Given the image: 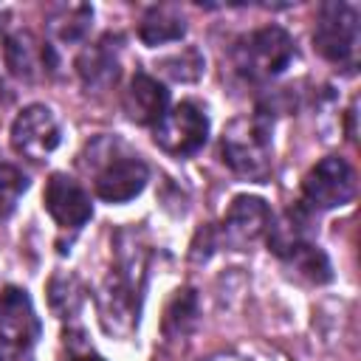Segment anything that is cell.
Wrapping results in <instances>:
<instances>
[{
  "mask_svg": "<svg viewBox=\"0 0 361 361\" xmlns=\"http://www.w3.org/2000/svg\"><path fill=\"white\" fill-rule=\"evenodd\" d=\"M79 164L87 172H93V189L107 203L133 200L135 195H141V189L147 186V178H149L144 158L130 152L127 144L113 135L93 138L85 147Z\"/></svg>",
  "mask_w": 361,
  "mask_h": 361,
  "instance_id": "cell-2",
  "label": "cell"
},
{
  "mask_svg": "<svg viewBox=\"0 0 361 361\" xmlns=\"http://www.w3.org/2000/svg\"><path fill=\"white\" fill-rule=\"evenodd\" d=\"M39 336L31 299L23 288L0 293V361H31V347Z\"/></svg>",
  "mask_w": 361,
  "mask_h": 361,
  "instance_id": "cell-6",
  "label": "cell"
},
{
  "mask_svg": "<svg viewBox=\"0 0 361 361\" xmlns=\"http://www.w3.org/2000/svg\"><path fill=\"white\" fill-rule=\"evenodd\" d=\"M62 141V124L48 104H28L11 124V149L28 161H45Z\"/></svg>",
  "mask_w": 361,
  "mask_h": 361,
  "instance_id": "cell-9",
  "label": "cell"
},
{
  "mask_svg": "<svg viewBox=\"0 0 361 361\" xmlns=\"http://www.w3.org/2000/svg\"><path fill=\"white\" fill-rule=\"evenodd\" d=\"M147 251L135 228L116 234V268L107 274L99 290V313L110 333H130L138 313V293L144 285Z\"/></svg>",
  "mask_w": 361,
  "mask_h": 361,
  "instance_id": "cell-1",
  "label": "cell"
},
{
  "mask_svg": "<svg viewBox=\"0 0 361 361\" xmlns=\"http://www.w3.org/2000/svg\"><path fill=\"white\" fill-rule=\"evenodd\" d=\"M73 361H104V358L96 355V353H85V355H79V358H73Z\"/></svg>",
  "mask_w": 361,
  "mask_h": 361,
  "instance_id": "cell-22",
  "label": "cell"
},
{
  "mask_svg": "<svg viewBox=\"0 0 361 361\" xmlns=\"http://www.w3.org/2000/svg\"><path fill=\"white\" fill-rule=\"evenodd\" d=\"M313 45L327 62L353 65L358 54V8L341 0L322 3L313 28Z\"/></svg>",
  "mask_w": 361,
  "mask_h": 361,
  "instance_id": "cell-5",
  "label": "cell"
},
{
  "mask_svg": "<svg viewBox=\"0 0 361 361\" xmlns=\"http://www.w3.org/2000/svg\"><path fill=\"white\" fill-rule=\"evenodd\" d=\"M6 65L17 79H34L39 71H56V56L51 45H39L31 31H14L6 37Z\"/></svg>",
  "mask_w": 361,
  "mask_h": 361,
  "instance_id": "cell-14",
  "label": "cell"
},
{
  "mask_svg": "<svg viewBox=\"0 0 361 361\" xmlns=\"http://www.w3.org/2000/svg\"><path fill=\"white\" fill-rule=\"evenodd\" d=\"M48 299H51V307H54L59 316L76 313L79 299H82L79 282H76L71 274H56V276L51 279V285H48Z\"/></svg>",
  "mask_w": 361,
  "mask_h": 361,
  "instance_id": "cell-21",
  "label": "cell"
},
{
  "mask_svg": "<svg viewBox=\"0 0 361 361\" xmlns=\"http://www.w3.org/2000/svg\"><path fill=\"white\" fill-rule=\"evenodd\" d=\"M271 226V209L262 197L257 195H237L231 200V206L223 214V240L234 248L251 245L254 240H259Z\"/></svg>",
  "mask_w": 361,
  "mask_h": 361,
  "instance_id": "cell-12",
  "label": "cell"
},
{
  "mask_svg": "<svg viewBox=\"0 0 361 361\" xmlns=\"http://www.w3.org/2000/svg\"><path fill=\"white\" fill-rule=\"evenodd\" d=\"M183 34H186V23H183L180 11H175L172 6H152V8H147V14L138 23V37L149 48L178 42Z\"/></svg>",
  "mask_w": 361,
  "mask_h": 361,
  "instance_id": "cell-17",
  "label": "cell"
},
{
  "mask_svg": "<svg viewBox=\"0 0 361 361\" xmlns=\"http://www.w3.org/2000/svg\"><path fill=\"white\" fill-rule=\"evenodd\" d=\"M279 257H282L299 276H305V279L313 282V285H324V282L333 279V268H330L327 254H324L319 245H313L307 237L290 243L288 248H282Z\"/></svg>",
  "mask_w": 361,
  "mask_h": 361,
  "instance_id": "cell-15",
  "label": "cell"
},
{
  "mask_svg": "<svg viewBox=\"0 0 361 361\" xmlns=\"http://www.w3.org/2000/svg\"><path fill=\"white\" fill-rule=\"evenodd\" d=\"M231 56H234V68L243 79L268 82V79L285 73V68L296 56V48L285 28L262 25V28L245 34L243 39H237Z\"/></svg>",
  "mask_w": 361,
  "mask_h": 361,
  "instance_id": "cell-4",
  "label": "cell"
},
{
  "mask_svg": "<svg viewBox=\"0 0 361 361\" xmlns=\"http://www.w3.org/2000/svg\"><path fill=\"white\" fill-rule=\"evenodd\" d=\"M158 68H161V73H166L172 82H195V79L203 73V56H200V51H197L195 45H186V48H180L178 54L161 59Z\"/></svg>",
  "mask_w": 361,
  "mask_h": 361,
  "instance_id": "cell-19",
  "label": "cell"
},
{
  "mask_svg": "<svg viewBox=\"0 0 361 361\" xmlns=\"http://www.w3.org/2000/svg\"><path fill=\"white\" fill-rule=\"evenodd\" d=\"M355 189H358L355 169L344 158L327 155L307 169V175L302 180V203H307L316 212L341 209V206L353 203Z\"/></svg>",
  "mask_w": 361,
  "mask_h": 361,
  "instance_id": "cell-7",
  "label": "cell"
},
{
  "mask_svg": "<svg viewBox=\"0 0 361 361\" xmlns=\"http://www.w3.org/2000/svg\"><path fill=\"white\" fill-rule=\"evenodd\" d=\"M93 23V8L85 3H62L56 8H51L48 14V34L56 42H82L90 31Z\"/></svg>",
  "mask_w": 361,
  "mask_h": 361,
  "instance_id": "cell-16",
  "label": "cell"
},
{
  "mask_svg": "<svg viewBox=\"0 0 361 361\" xmlns=\"http://www.w3.org/2000/svg\"><path fill=\"white\" fill-rule=\"evenodd\" d=\"M28 189V178L14 164H0V220H8Z\"/></svg>",
  "mask_w": 361,
  "mask_h": 361,
  "instance_id": "cell-20",
  "label": "cell"
},
{
  "mask_svg": "<svg viewBox=\"0 0 361 361\" xmlns=\"http://www.w3.org/2000/svg\"><path fill=\"white\" fill-rule=\"evenodd\" d=\"M220 158L223 164L254 183H265L274 169L271 149V118L265 110L234 118L220 135Z\"/></svg>",
  "mask_w": 361,
  "mask_h": 361,
  "instance_id": "cell-3",
  "label": "cell"
},
{
  "mask_svg": "<svg viewBox=\"0 0 361 361\" xmlns=\"http://www.w3.org/2000/svg\"><path fill=\"white\" fill-rule=\"evenodd\" d=\"M121 104H124V113L130 121L144 124V127H155L169 107V90L155 76L138 71L130 79Z\"/></svg>",
  "mask_w": 361,
  "mask_h": 361,
  "instance_id": "cell-13",
  "label": "cell"
},
{
  "mask_svg": "<svg viewBox=\"0 0 361 361\" xmlns=\"http://www.w3.org/2000/svg\"><path fill=\"white\" fill-rule=\"evenodd\" d=\"M76 73L85 90L104 93L110 90L121 76V56H118V37L104 34L93 45L82 48L76 56Z\"/></svg>",
  "mask_w": 361,
  "mask_h": 361,
  "instance_id": "cell-11",
  "label": "cell"
},
{
  "mask_svg": "<svg viewBox=\"0 0 361 361\" xmlns=\"http://www.w3.org/2000/svg\"><path fill=\"white\" fill-rule=\"evenodd\" d=\"M197 322V296L192 288H183V290H175V296L169 299L166 305V313H164V336L166 338H178V336H186Z\"/></svg>",
  "mask_w": 361,
  "mask_h": 361,
  "instance_id": "cell-18",
  "label": "cell"
},
{
  "mask_svg": "<svg viewBox=\"0 0 361 361\" xmlns=\"http://www.w3.org/2000/svg\"><path fill=\"white\" fill-rule=\"evenodd\" d=\"M42 203L45 212L54 217V223L59 228H79L90 220L93 214V203L90 195L82 189L79 180H73L65 172H54L45 180V192H42Z\"/></svg>",
  "mask_w": 361,
  "mask_h": 361,
  "instance_id": "cell-10",
  "label": "cell"
},
{
  "mask_svg": "<svg viewBox=\"0 0 361 361\" xmlns=\"http://www.w3.org/2000/svg\"><path fill=\"white\" fill-rule=\"evenodd\" d=\"M206 138H209V116L195 102L175 104L152 127V141L175 158L195 155L206 144Z\"/></svg>",
  "mask_w": 361,
  "mask_h": 361,
  "instance_id": "cell-8",
  "label": "cell"
}]
</instances>
